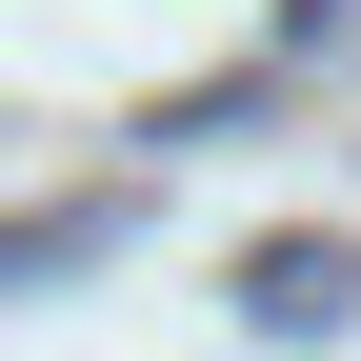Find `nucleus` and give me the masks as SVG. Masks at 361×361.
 I'll list each match as a JSON object with an SVG mask.
<instances>
[{
	"mask_svg": "<svg viewBox=\"0 0 361 361\" xmlns=\"http://www.w3.org/2000/svg\"><path fill=\"white\" fill-rule=\"evenodd\" d=\"M341 301H361V261H322V241H281V261L241 281V322H341Z\"/></svg>",
	"mask_w": 361,
	"mask_h": 361,
	"instance_id": "f257e3e1",
	"label": "nucleus"
},
{
	"mask_svg": "<svg viewBox=\"0 0 361 361\" xmlns=\"http://www.w3.org/2000/svg\"><path fill=\"white\" fill-rule=\"evenodd\" d=\"M101 241H121V201H61L40 241H0V281H61V261H101Z\"/></svg>",
	"mask_w": 361,
	"mask_h": 361,
	"instance_id": "f03ea898",
	"label": "nucleus"
}]
</instances>
